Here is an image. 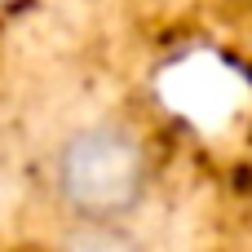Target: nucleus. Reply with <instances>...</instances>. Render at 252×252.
Returning <instances> with one entry per match:
<instances>
[{
	"mask_svg": "<svg viewBox=\"0 0 252 252\" xmlns=\"http://www.w3.org/2000/svg\"><path fill=\"white\" fill-rule=\"evenodd\" d=\"M151 186V155L146 142L124 124H84L75 128L53 159V190L58 199L84 221H120L128 217Z\"/></svg>",
	"mask_w": 252,
	"mask_h": 252,
	"instance_id": "nucleus-1",
	"label": "nucleus"
}]
</instances>
